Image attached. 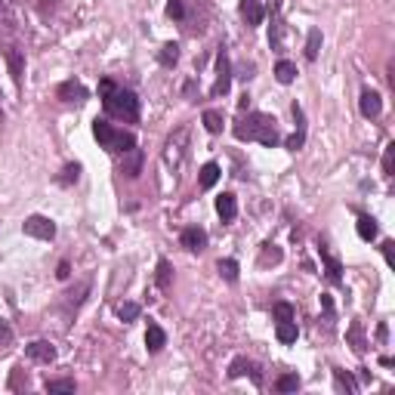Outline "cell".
<instances>
[{
	"label": "cell",
	"instance_id": "d6986e66",
	"mask_svg": "<svg viewBox=\"0 0 395 395\" xmlns=\"http://www.w3.org/2000/svg\"><path fill=\"white\" fill-rule=\"evenodd\" d=\"M318 253H321V262H324V266H328V278L330 281H334V284H339V278H343V275H339V272H343V266H339V260H334V256H330L328 253V247H318Z\"/></svg>",
	"mask_w": 395,
	"mask_h": 395
},
{
	"label": "cell",
	"instance_id": "7a4b0ae2",
	"mask_svg": "<svg viewBox=\"0 0 395 395\" xmlns=\"http://www.w3.org/2000/svg\"><path fill=\"white\" fill-rule=\"evenodd\" d=\"M235 140L241 142H260L266 149H275L281 142V133H278V121L272 115H262V112H253L247 117H241L235 124Z\"/></svg>",
	"mask_w": 395,
	"mask_h": 395
},
{
	"label": "cell",
	"instance_id": "f6af8a7d",
	"mask_svg": "<svg viewBox=\"0 0 395 395\" xmlns=\"http://www.w3.org/2000/svg\"><path fill=\"white\" fill-rule=\"evenodd\" d=\"M59 278H68V275H72V269H68V262H59Z\"/></svg>",
	"mask_w": 395,
	"mask_h": 395
},
{
	"label": "cell",
	"instance_id": "e0dca14e",
	"mask_svg": "<svg viewBox=\"0 0 395 395\" xmlns=\"http://www.w3.org/2000/svg\"><path fill=\"white\" fill-rule=\"evenodd\" d=\"M244 373H251L253 383H262V377H260V371H256V364H253V362H247V358H235V362L228 364V377H232V380L244 377Z\"/></svg>",
	"mask_w": 395,
	"mask_h": 395
},
{
	"label": "cell",
	"instance_id": "e575fe53",
	"mask_svg": "<svg viewBox=\"0 0 395 395\" xmlns=\"http://www.w3.org/2000/svg\"><path fill=\"white\" fill-rule=\"evenodd\" d=\"M349 339H352V349H355V352H364L367 349V343H364V337H362V324H352V328H349Z\"/></svg>",
	"mask_w": 395,
	"mask_h": 395
},
{
	"label": "cell",
	"instance_id": "ee69618b",
	"mask_svg": "<svg viewBox=\"0 0 395 395\" xmlns=\"http://www.w3.org/2000/svg\"><path fill=\"white\" fill-rule=\"evenodd\" d=\"M392 241H383V256H386V262H389V266H395V256H392Z\"/></svg>",
	"mask_w": 395,
	"mask_h": 395
},
{
	"label": "cell",
	"instance_id": "f546056e",
	"mask_svg": "<svg viewBox=\"0 0 395 395\" xmlns=\"http://www.w3.org/2000/svg\"><path fill=\"white\" fill-rule=\"evenodd\" d=\"M275 389L278 392H296L300 389V377H296V373H284V377L275 380Z\"/></svg>",
	"mask_w": 395,
	"mask_h": 395
},
{
	"label": "cell",
	"instance_id": "3957f363",
	"mask_svg": "<svg viewBox=\"0 0 395 395\" xmlns=\"http://www.w3.org/2000/svg\"><path fill=\"white\" fill-rule=\"evenodd\" d=\"M93 136H96V142L106 151H112V155H124V151L136 149L133 133H127V130L115 127V124H108V121H99V117L93 121Z\"/></svg>",
	"mask_w": 395,
	"mask_h": 395
},
{
	"label": "cell",
	"instance_id": "ac0fdd59",
	"mask_svg": "<svg viewBox=\"0 0 395 395\" xmlns=\"http://www.w3.org/2000/svg\"><path fill=\"white\" fill-rule=\"evenodd\" d=\"M294 117H296V124H300V127H296V133L287 140V151H300L303 142H306V124H303V108L300 106H294Z\"/></svg>",
	"mask_w": 395,
	"mask_h": 395
},
{
	"label": "cell",
	"instance_id": "836d02e7",
	"mask_svg": "<svg viewBox=\"0 0 395 395\" xmlns=\"http://www.w3.org/2000/svg\"><path fill=\"white\" fill-rule=\"evenodd\" d=\"M78 176H81V164H65V170H62V176H59V185L78 183Z\"/></svg>",
	"mask_w": 395,
	"mask_h": 395
},
{
	"label": "cell",
	"instance_id": "f1b7e54d",
	"mask_svg": "<svg viewBox=\"0 0 395 395\" xmlns=\"http://www.w3.org/2000/svg\"><path fill=\"white\" fill-rule=\"evenodd\" d=\"M334 380H337V389H343V392H358V383H355V377H352V373L334 371Z\"/></svg>",
	"mask_w": 395,
	"mask_h": 395
},
{
	"label": "cell",
	"instance_id": "9a60e30c",
	"mask_svg": "<svg viewBox=\"0 0 395 395\" xmlns=\"http://www.w3.org/2000/svg\"><path fill=\"white\" fill-rule=\"evenodd\" d=\"M140 170H142V151L140 149L124 151V161H121V173H124V176L136 179V176H140Z\"/></svg>",
	"mask_w": 395,
	"mask_h": 395
},
{
	"label": "cell",
	"instance_id": "8d00e7d4",
	"mask_svg": "<svg viewBox=\"0 0 395 395\" xmlns=\"http://www.w3.org/2000/svg\"><path fill=\"white\" fill-rule=\"evenodd\" d=\"M87 290H90V281H81V284H78V290H72V294H68V306L78 309L81 303H84V294H87Z\"/></svg>",
	"mask_w": 395,
	"mask_h": 395
},
{
	"label": "cell",
	"instance_id": "7402d4cb",
	"mask_svg": "<svg viewBox=\"0 0 395 395\" xmlns=\"http://www.w3.org/2000/svg\"><path fill=\"white\" fill-rule=\"evenodd\" d=\"M281 247L278 244H262V251H260V266H278L281 262Z\"/></svg>",
	"mask_w": 395,
	"mask_h": 395
},
{
	"label": "cell",
	"instance_id": "4dcf8cb0",
	"mask_svg": "<svg viewBox=\"0 0 395 395\" xmlns=\"http://www.w3.org/2000/svg\"><path fill=\"white\" fill-rule=\"evenodd\" d=\"M219 275H223V278L228 281V284H235V281H238V262H235V260H219Z\"/></svg>",
	"mask_w": 395,
	"mask_h": 395
},
{
	"label": "cell",
	"instance_id": "7c38bea8",
	"mask_svg": "<svg viewBox=\"0 0 395 395\" xmlns=\"http://www.w3.org/2000/svg\"><path fill=\"white\" fill-rule=\"evenodd\" d=\"M238 12H241V19H244L251 28H253V25H262V19H266V10H262L260 0H241Z\"/></svg>",
	"mask_w": 395,
	"mask_h": 395
},
{
	"label": "cell",
	"instance_id": "603a6c76",
	"mask_svg": "<svg viewBox=\"0 0 395 395\" xmlns=\"http://www.w3.org/2000/svg\"><path fill=\"white\" fill-rule=\"evenodd\" d=\"M275 78H278V84H294L296 65H294V62H287V59H281L278 65H275Z\"/></svg>",
	"mask_w": 395,
	"mask_h": 395
},
{
	"label": "cell",
	"instance_id": "30bf717a",
	"mask_svg": "<svg viewBox=\"0 0 395 395\" xmlns=\"http://www.w3.org/2000/svg\"><path fill=\"white\" fill-rule=\"evenodd\" d=\"M25 352H28V358H34V362H40V364L56 362V346L47 343V339H34V343L25 346Z\"/></svg>",
	"mask_w": 395,
	"mask_h": 395
},
{
	"label": "cell",
	"instance_id": "1f68e13d",
	"mask_svg": "<svg viewBox=\"0 0 395 395\" xmlns=\"http://www.w3.org/2000/svg\"><path fill=\"white\" fill-rule=\"evenodd\" d=\"M204 127H207V133H219V130H223V115L213 112V108H207L204 112Z\"/></svg>",
	"mask_w": 395,
	"mask_h": 395
},
{
	"label": "cell",
	"instance_id": "74e56055",
	"mask_svg": "<svg viewBox=\"0 0 395 395\" xmlns=\"http://www.w3.org/2000/svg\"><path fill=\"white\" fill-rule=\"evenodd\" d=\"M117 318H121V321H136V318H140V306H136V303H124V306L117 309Z\"/></svg>",
	"mask_w": 395,
	"mask_h": 395
},
{
	"label": "cell",
	"instance_id": "9c48e42d",
	"mask_svg": "<svg viewBox=\"0 0 395 395\" xmlns=\"http://www.w3.org/2000/svg\"><path fill=\"white\" fill-rule=\"evenodd\" d=\"M179 244H183L189 253H201L207 247V232H204V228H198V226L183 228V235H179Z\"/></svg>",
	"mask_w": 395,
	"mask_h": 395
},
{
	"label": "cell",
	"instance_id": "7bdbcfd3",
	"mask_svg": "<svg viewBox=\"0 0 395 395\" xmlns=\"http://www.w3.org/2000/svg\"><path fill=\"white\" fill-rule=\"evenodd\" d=\"M59 0H40V16H50V12H56Z\"/></svg>",
	"mask_w": 395,
	"mask_h": 395
},
{
	"label": "cell",
	"instance_id": "bcb514c9",
	"mask_svg": "<svg viewBox=\"0 0 395 395\" xmlns=\"http://www.w3.org/2000/svg\"><path fill=\"white\" fill-rule=\"evenodd\" d=\"M0 117H3V108H0Z\"/></svg>",
	"mask_w": 395,
	"mask_h": 395
},
{
	"label": "cell",
	"instance_id": "ab89813d",
	"mask_svg": "<svg viewBox=\"0 0 395 395\" xmlns=\"http://www.w3.org/2000/svg\"><path fill=\"white\" fill-rule=\"evenodd\" d=\"M392 170H395V142L386 145V151H383V173L386 176H392Z\"/></svg>",
	"mask_w": 395,
	"mask_h": 395
},
{
	"label": "cell",
	"instance_id": "d590c367",
	"mask_svg": "<svg viewBox=\"0 0 395 395\" xmlns=\"http://www.w3.org/2000/svg\"><path fill=\"white\" fill-rule=\"evenodd\" d=\"M272 312H275V318H278V321H294V315H296L290 303H275Z\"/></svg>",
	"mask_w": 395,
	"mask_h": 395
},
{
	"label": "cell",
	"instance_id": "484cf974",
	"mask_svg": "<svg viewBox=\"0 0 395 395\" xmlns=\"http://www.w3.org/2000/svg\"><path fill=\"white\" fill-rule=\"evenodd\" d=\"M170 284H173V266L167 260H161V262H158V287L170 290Z\"/></svg>",
	"mask_w": 395,
	"mask_h": 395
},
{
	"label": "cell",
	"instance_id": "cb8c5ba5",
	"mask_svg": "<svg viewBox=\"0 0 395 395\" xmlns=\"http://www.w3.org/2000/svg\"><path fill=\"white\" fill-rule=\"evenodd\" d=\"M281 3L275 0V19H272V31H269V44H272V50H278L281 47Z\"/></svg>",
	"mask_w": 395,
	"mask_h": 395
},
{
	"label": "cell",
	"instance_id": "5b68a950",
	"mask_svg": "<svg viewBox=\"0 0 395 395\" xmlns=\"http://www.w3.org/2000/svg\"><path fill=\"white\" fill-rule=\"evenodd\" d=\"M22 232L31 235V238H40V241H53V238H56V223L34 213V217H28V219L22 223Z\"/></svg>",
	"mask_w": 395,
	"mask_h": 395
},
{
	"label": "cell",
	"instance_id": "8fae6325",
	"mask_svg": "<svg viewBox=\"0 0 395 395\" xmlns=\"http://www.w3.org/2000/svg\"><path fill=\"white\" fill-rule=\"evenodd\" d=\"M358 108H362L364 117H380V112H383V96L377 90H364L362 99H358Z\"/></svg>",
	"mask_w": 395,
	"mask_h": 395
},
{
	"label": "cell",
	"instance_id": "2e32d148",
	"mask_svg": "<svg viewBox=\"0 0 395 395\" xmlns=\"http://www.w3.org/2000/svg\"><path fill=\"white\" fill-rule=\"evenodd\" d=\"M164 346H167V334H164L161 324H149V330H145V349L155 355V352H161Z\"/></svg>",
	"mask_w": 395,
	"mask_h": 395
},
{
	"label": "cell",
	"instance_id": "d4e9b609",
	"mask_svg": "<svg viewBox=\"0 0 395 395\" xmlns=\"http://www.w3.org/2000/svg\"><path fill=\"white\" fill-rule=\"evenodd\" d=\"M158 62H161L164 68H173L179 62V47L176 44H164L161 53H158Z\"/></svg>",
	"mask_w": 395,
	"mask_h": 395
},
{
	"label": "cell",
	"instance_id": "4fadbf2b",
	"mask_svg": "<svg viewBox=\"0 0 395 395\" xmlns=\"http://www.w3.org/2000/svg\"><path fill=\"white\" fill-rule=\"evenodd\" d=\"M217 213L223 223H232V219L238 217V198H235L232 192H223V195L217 198Z\"/></svg>",
	"mask_w": 395,
	"mask_h": 395
},
{
	"label": "cell",
	"instance_id": "f35d334b",
	"mask_svg": "<svg viewBox=\"0 0 395 395\" xmlns=\"http://www.w3.org/2000/svg\"><path fill=\"white\" fill-rule=\"evenodd\" d=\"M47 392H74V380H47Z\"/></svg>",
	"mask_w": 395,
	"mask_h": 395
},
{
	"label": "cell",
	"instance_id": "b9f144b4",
	"mask_svg": "<svg viewBox=\"0 0 395 395\" xmlns=\"http://www.w3.org/2000/svg\"><path fill=\"white\" fill-rule=\"evenodd\" d=\"M12 339V328H10V321H3L0 318V346H6Z\"/></svg>",
	"mask_w": 395,
	"mask_h": 395
},
{
	"label": "cell",
	"instance_id": "277c9868",
	"mask_svg": "<svg viewBox=\"0 0 395 395\" xmlns=\"http://www.w3.org/2000/svg\"><path fill=\"white\" fill-rule=\"evenodd\" d=\"M189 136L192 130L189 127H176L173 133L167 136V142H164V151H161V161L164 167L170 173H179L185 164V158H189Z\"/></svg>",
	"mask_w": 395,
	"mask_h": 395
},
{
	"label": "cell",
	"instance_id": "83f0119b",
	"mask_svg": "<svg viewBox=\"0 0 395 395\" xmlns=\"http://www.w3.org/2000/svg\"><path fill=\"white\" fill-rule=\"evenodd\" d=\"M275 334H278L281 343H296V321H278Z\"/></svg>",
	"mask_w": 395,
	"mask_h": 395
},
{
	"label": "cell",
	"instance_id": "6da1fadb",
	"mask_svg": "<svg viewBox=\"0 0 395 395\" xmlns=\"http://www.w3.org/2000/svg\"><path fill=\"white\" fill-rule=\"evenodd\" d=\"M99 96H102V108H106V115H112L124 124L140 121V99H136L133 90H127V87L115 84L112 78H106V81H99Z\"/></svg>",
	"mask_w": 395,
	"mask_h": 395
},
{
	"label": "cell",
	"instance_id": "5bb4252c",
	"mask_svg": "<svg viewBox=\"0 0 395 395\" xmlns=\"http://www.w3.org/2000/svg\"><path fill=\"white\" fill-rule=\"evenodd\" d=\"M16 16H12V10H10V3H3L0 0V40H10V37H16Z\"/></svg>",
	"mask_w": 395,
	"mask_h": 395
},
{
	"label": "cell",
	"instance_id": "8992f818",
	"mask_svg": "<svg viewBox=\"0 0 395 395\" xmlns=\"http://www.w3.org/2000/svg\"><path fill=\"white\" fill-rule=\"evenodd\" d=\"M228 87H232V62H228V53L219 50L217 53V81H213V96H226Z\"/></svg>",
	"mask_w": 395,
	"mask_h": 395
},
{
	"label": "cell",
	"instance_id": "52a82bcc",
	"mask_svg": "<svg viewBox=\"0 0 395 395\" xmlns=\"http://www.w3.org/2000/svg\"><path fill=\"white\" fill-rule=\"evenodd\" d=\"M6 56V65H10V74H12V84L22 87V74H25V50H19L16 44H10L3 50Z\"/></svg>",
	"mask_w": 395,
	"mask_h": 395
},
{
	"label": "cell",
	"instance_id": "4316f807",
	"mask_svg": "<svg viewBox=\"0 0 395 395\" xmlns=\"http://www.w3.org/2000/svg\"><path fill=\"white\" fill-rule=\"evenodd\" d=\"M318 50H321V31L312 28V31H309V40H306V59L315 62V59H318Z\"/></svg>",
	"mask_w": 395,
	"mask_h": 395
},
{
	"label": "cell",
	"instance_id": "ba28073f",
	"mask_svg": "<svg viewBox=\"0 0 395 395\" xmlns=\"http://www.w3.org/2000/svg\"><path fill=\"white\" fill-rule=\"evenodd\" d=\"M56 99H62V102H87V87L81 84V81H62V84L56 87Z\"/></svg>",
	"mask_w": 395,
	"mask_h": 395
},
{
	"label": "cell",
	"instance_id": "60d3db41",
	"mask_svg": "<svg viewBox=\"0 0 395 395\" xmlns=\"http://www.w3.org/2000/svg\"><path fill=\"white\" fill-rule=\"evenodd\" d=\"M10 389H12V392H16V389H28V380H25V383H22V371H19V367H16V371H12Z\"/></svg>",
	"mask_w": 395,
	"mask_h": 395
},
{
	"label": "cell",
	"instance_id": "d6a6232c",
	"mask_svg": "<svg viewBox=\"0 0 395 395\" xmlns=\"http://www.w3.org/2000/svg\"><path fill=\"white\" fill-rule=\"evenodd\" d=\"M167 16L170 19H176V22H185V0H167Z\"/></svg>",
	"mask_w": 395,
	"mask_h": 395
},
{
	"label": "cell",
	"instance_id": "44dd1931",
	"mask_svg": "<svg viewBox=\"0 0 395 395\" xmlns=\"http://www.w3.org/2000/svg\"><path fill=\"white\" fill-rule=\"evenodd\" d=\"M355 228H358V238H362V241L377 238V219H373V217H358Z\"/></svg>",
	"mask_w": 395,
	"mask_h": 395
},
{
	"label": "cell",
	"instance_id": "ffe728a7",
	"mask_svg": "<svg viewBox=\"0 0 395 395\" xmlns=\"http://www.w3.org/2000/svg\"><path fill=\"white\" fill-rule=\"evenodd\" d=\"M217 179H219V164H204V167H201V173H198V185L201 189H213V185H217Z\"/></svg>",
	"mask_w": 395,
	"mask_h": 395
}]
</instances>
